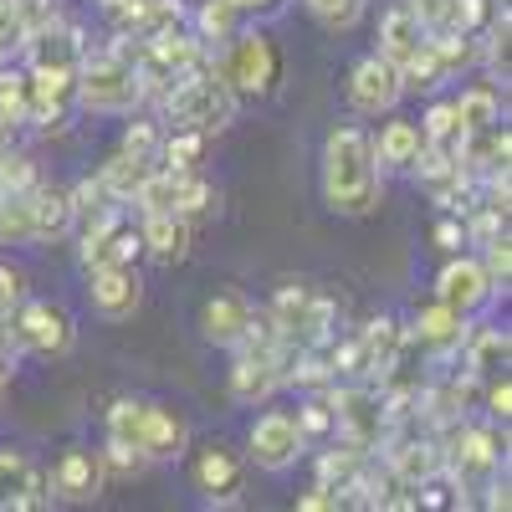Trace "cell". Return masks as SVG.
I'll list each match as a JSON object with an SVG mask.
<instances>
[{
	"label": "cell",
	"mask_w": 512,
	"mask_h": 512,
	"mask_svg": "<svg viewBox=\"0 0 512 512\" xmlns=\"http://www.w3.org/2000/svg\"><path fill=\"white\" fill-rule=\"evenodd\" d=\"M323 200L338 216H369L379 200V159L364 128L344 123L323 144Z\"/></svg>",
	"instance_id": "obj_1"
},
{
	"label": "cell",
	"mask_w": 512,
	"mask_h": 512,
	"mask_svg": "<svg viewBox=\"0 0 512 512\" xmlns=\"http://www.w3.org/2000/svg\"><path fill=\"white\" fill-rule=\"evenodd\" d=\"M308 11L328 26V31H349L364 16V0H308Z\"/></svg>",
	"instance_id": "obj_24"
},
{
	"label": "cell",
	"mask_w": 512,
	"mask_h": 512,
	"mask_svg": "<svg viewBox=\"0 0 512 512\" xmlns=\"http://www.w3.org/2000/svg\"><path fill=\"white\" fill-rule=\"evenodd\" d=\"M487 405H492V415H512L507 405H512V390H507V379H492V390H487Z\"/></svg>",
	"instance_id": "obj_33"
},
{
	"label": "cell",
	"mask_w": 512,
	"mask_h": 512,
	"mask_svg": "<svg viewBox=\"0 0 512 512\" xmlns=\"http://www.w3.org/2000/svg\"><path fill=\"white\" fill-rule=\"evenodd\" d=\"M77 82V98L88 103L93 113H128L139 98H144V82H139V67H128L123 57H93L72 72Z\"/></svg>",
	"instance_id": "obj_4"
},
{
	"label": "cell",
	"mask_w": 512,
	"mask_h": 512,
	"mask_svg": "<svg viewBox=\"0 0 512 512\" xmlns=\"http://www.w3.org/2000/svg\"><path fill=\"white\" fill-rule=\"evenodd\" d=\"M420 47H425V21L410 6H390V11H384V21H379V57L405 67Z\"/></svg>",
	"instance_id": "obj_13"
},
{
	"label": "cell",
	"mask_w": 512,
	"mask_h": 512,
	"mask_svg": "<svg viewBox=\"0 0 512 512\" xmlns=\"http://www.w3.org/2000/svg\"><path fill=\"white\" fill-rule=\"evenodd\" d=\"M420 149H425V134H420V123H410V118H390L379 128V139H374V159L390 164V169L420 164Z\"/></svg>",
	"instance_id": "obj_17"
},
{
	"label": "cell",
	"mask_w": 512,
	"mask_h": 512,
	"mask_svg": "<svg viewBox=\"0 0 512 512\" xmlns=\"http://www.w3.org/2000/svg\"><path fill=\"white\" fill-rule=\"evenodd\" d=\"M333 487H313V492H303V497H297V507H303V512H323V507H338V497H328Z\"/></svg>",
	"instance_id": "obj_34"
},
{
	"label": "cell",
	"mask_w": 512,
	"mask_h": 512,
	"mask_svg": "<svg viewBox=\"0 0 512 512\" xmlns=\"http://www.w3.org/2000/svg\"><path fill=\"white\" fill-rule=\"evenodd\" d=\"M16 303H21V277L11 267H0V313L16 308Z\"/></svg>",
	"instance_id": "obj_32"
},
{
	"label": "cell",
	"mask_w": 512,
	"mask_h": 512,
	"mask_svg": "<svg viewBox=\"0 0 512 512\" xmlns=\"http://www.w3.org/2000/svg\"><path fill=\"white\" fill-rule=\"evenodd\" d=\"M154 144H159V134H154V123H134V128H128V134H123V149L128 154H154Z\"/></svg>",
	"instance_id": "obj_30"
},
{
	"label": "cell",
	"mask_w": 512,
	"mask_h": 512,
	"mask_svg": "<svg viewBox=\"0 0 512 512\" xmlns=\"http://www.w3.org/2000/svg\"><path fill=\"white\" fill-rule=\"evenodd\" d=\"M487 277H492V287H507V272H512V251H507V236H497L492 246H487Z\"/></svg>",
	"instance_id": "obj_28"
},
{
	"label": "cell",
	"mask_w": 512,
	"mask_h": 512,
	"mask_svg": "<svg viewBox=\"0 0 512 512\" xmlns=\"http://www.w3.org/2000/svg\"><path fill=\"white\" fill-rule=\"evenodd\" d=\"M492 292L497 287H492V277H487V267L477 262V256H456V262H446L441 277H436V297H441L446 308H456L461 318L472 313V308H482Z\"/></svg>",
	"instance_id": "obj_10"
},
{
	"label": "cell",
	"mask_w": 512,
	"mask_h": 512,
	"mask_svg": "<svg viewBox=\"0 0 512 512\" xmlns=\"http://www.w3.org/2000/svg\"><path fill=\"white\" fill-rule=\"evenodd\" d=\"M277 72H282V57L272 47L267 31H241L231 36V52H226V82L231 93H246V98H262L277 88Z\"/></svg>",
	"instance_id": "obj_5"
},
{
	"label": "cell",
	"mask_w": 512,
	"mask_h": 512,
	"mask_svg": "<svg viewBox=\"0 0 512 512\" xmlns=\"http://www.w3.org/2000/svg\"><path fill=\"white\" fill-rule=\"evenodd\" d=\"M169 118H175L180 128H200V134H210V128H226L231 123V82L216 77V72H180L175 88H169L164 98Z\"/></svg>",
	"instance_id": "obj_3"
},
{
	"label": "cell",
	"mask_w": 512,
	"mask_h": 512,
	"mask_svg": "<svg viewBox=\"0 0 512 512\" xmlns=\"http://www.w3.org/2000/svg\"><path fill=\"white\" fill-rule=\"evenodd\" d=\"M52 487H57L67 502L98 497V487H103V461H98L93 451H82V446H67V451L57 456V466H52Z\"/></svg>",
	"instance_id": "obj_12"
},
{
	"label": "cell",
	"mask_w": 512,
	"mask_h": 512,
	"mask_svg": "<svg viewBox=\"0 0 512 512\" xmlns=\"http://www.w3.org/2000/svg\"><path fill=\"white\" fill-rule=\"evenodd\" d=\"M108 441L134 446L144 461H169L190 446V425L164 410V405H144V400H118L108 410Z\"/></svg>",
	"instance_id": "obj_2"
},
{
	"label": "cell",
	"mask_w": 512,
	"mask_h": 512,
	"mask_svg": "<svg viewBox=\"0 0 512 512\" xmlns=\"http://www.w3.org/2000/svg\"><path fill=\"white\" fill-rule=\"evenodd\" d=\"M472 369L477 374H497L502 364H507V333H497V328H487V333H477V344H472Z\"/></svg>",
	"instance_id": "obj_23"
},
{
	"label": "cell",
	"mask_w": 512,
	"mask_h": 512,
	"mask_svg": "<svg viewBox=\"0 0 512 512\" xmlns=\"http://www.w3.org/2000/svg\"><path fill=\"white\" fill-rule=\"evenodd\" d=\"M149 175H154V164H149L144 154H128V149H123L118 159H108V164H103L98 185H103L113 200H134V195H139V185H144Z\"/></svg>",
	"instance_id": "obj_19"
},
{
	"label": "cell",
	"mask_w": 512,
	"mask_h": 512,
	"mask_svg": "<svg viewBox=\"0 0 512 512\" xmlns=\"http://www.w3.org/2000/svg\"><path fill=\"white\" fill-rule=\"evenodd\" d=\"M277 384H282V374H277V354L272 349L241 354L236 369H231V400L236 405H256V400H267Z\"/></svg>",
	"instance_id": "obj_14"
},
{
	"label": "cell",
	"mask_w": 512,
	"mask_h": 512,
	"mask_svg": "<svg viewBox=\"0 0 512 512\" xmlns=\"http://www.w3.org/2000/svg\"><path fill=\"white\" fill-rule=\"evenodd\" d=\"M16 338L41 359L67 354L72 349V318L62 308H52V303H26L21 318H16Z\"/></svg>",
	"instance_id": "obj_11"
},
{
	"label": "cell",
	"mask_w": 512,
	"mask_h": 512,
	"mask_svg": "<svg viewBox=\"0 0 512 512\" xmlns=\"http://www.w3.org/2000/svg\"><path fill=\"white\" fill-rule=\"evenodd\" d=\"M195 482H200V492H210V497L236 502V492H241V461H236L231 451H221V446H210V451H200V461H195Z\"/></svg>",
	"instance_id": "obj_18"
},
{
	"label": "cell",
	"mask_w": 512,
	"mask_h": 512,
	"mask_svg": "<svg viewBox=\"0 0 512 512\" xmlns=\"http://www.w3.org/2000/svg\"><path fill=\"white\" fill-rule=\"evenodd\" d=\"M139 246L159 262H180L190 251V221L175 216V210H144V231H139Z\"/></svg>",
	"instance_id": "obj_15"
},
{
	"label": "cell",
	"mask_w": 512,
	"mask_h": 512,
	"mask_svg": "<svg viewBox=\"0 0 512 512\" xmlns=\"http://www.w3.org/2000/svg\"><path fill=\"white\" fill-rule=\"evenodd\" d=\"M400 67L384 62V57H364L349 77V103L354 113H390L400 103Z\"/></svg>",
	"instance_id": "obj_9"
},
{
	"label": "cell",
	"mask_w": 512,
	"mask_h": 512,
	"mask_svg": "<svg viewBox=\"0 0 512 512\" xmlns=\"http://www.w3.org/2000/svg\"><path fill=\"white\" fill-rule=\"evenodd\" d=\"M236 11H262V6H272V0H231Z\"/></svg>",
	"instance_id": "obj_36"
},
{
	"label": "cell",
	"mask_w": 512,
	"mask_h": 512,
	"mask_svg": "<svg viewBox=\"0 0 512 512\" xmlns=\"http://www.w3.org/2000/svg\"><path fill=\"white\" fill-rule=\"evenodd\" d=\"M251 328H256V308L246 303L241 292H216V297H210V303L200 308V333H205L216 349L246 344Z\"/></svg>",
	"instance_id": "obj_8"
},
{
	"label": "cell",
	"mask_w": 512,
	"mask_h": 512,
	"mask_svg": "<svg viewBox=\"0 0 512 512\" xmlns=\"http://www.w3.org/2000/svg\"><path fill=\"white\" fill-rule=\"evenodd\" d=\"M451 108H456V134H487V128H497V93L492 88L461 93Z\"/></svg>",
	"instance_id": "obj_21"
},
{
	"label": "cell",
	"mask_w": 512,
	"mask_h": 512,
	"mask_svg": "<svg viewBox=\"0 0 512 512\" xmlns=\"http://www.w3.org/2000/svg\"><path fill=\"white\" fill-rule=\"evenodd\" d=\"M303 425H297V415L287 410H267V415H256L251 425V436H246V451L251 461L262 466V472H287V466L303 456Z\"/></svg>",
	"instance_id": "obj_6"
},
{
	"label": "cell",
	"mask_w": 512,
	"mask_h": 512,
	"mask_svg": "<svg viewBox=\"0 0 512 512\" xmlns=\"http://www.w3.org/2000/svg\"><path fill=\"white\" fill-rule=\"evenodd\" d=\"M461 461L466 466H497V441H492V431H466L461 436Z\"/></svg>",
	"instance_id": "obj_26"
},
{
	"label": "cell",
	"mask_w": 512,
	"mask_h": 512,
	"mask_svg": "<svg viewBox=\"0 0 512 512\" xmlns=\"http://www.w3.org/2000/svg\"><path fill=\"white\" fill-rule=\"evenodd\" d=\"M415 333L425 338V344H436V349H451V344H461V338H466L461 313H456V308H446L441 297H436V303L415 318Z\"/></svg>",
	"instance_id": "obj_22"
},
{
	"label": "cell",
	"mask_w": 512,
	"mask_h": 512,
	"mask_svg": "<svg viewBox=\"0 0 512 512\" xmlns=\"http://www.w3.org/2000/svg\"><path fill=\"white\" fill-rule=\"evenodd\" d=\"M88 297H93V313L108 323L134 318L144 303V282L134 267H88Z\"/></svg>",
	"instance_id": "obj_7"
},
{
	"label": "cell",
	"mask_w": 512,
	"mask_h": 512,
	"mask_svg": "<svg viewBox=\"0 0 512 512\" xmlns=\"http://www.w3.org/2000/svg\"><path fill=\"white\" fill-rule=\"evenodd\" d=\"M333 425H338V431H344L354 446H374V441H379V425H384L379 400H374V395H364V390L338 395V415H333Z\"/></svg>",
	"instance_id": "obj_16"
},
{
	"label": "cell",
	"mask_w": 512,
	"mask_h": 512,
	"mask_svg": "<svg viewBox=\"0 0 512 512\" xmlns=\"http://www.w3.org/2000/svg\"><path fill=\"white\" fill-rule=\"evenodd\" d=\"M200 149H205V134H200V128H180V134L164 144V159H169V169H190V164L200 159Z\"/></svg>",
	"instance_id": "obj_25"
},
{
	"label": "cell",
	"mask_w": 512,
	"mask_h": 512,
	"mask_svg": "<svg viewBox=\"0 0 512 512\" xmlns=\"http://www.w3.org/2000/svg\"><path fill=\"white\" fill-rule=\"evenodd\" d=\"M436 241H441L446 251H456V241H461V226H456V221H441V226H436Z\"/></svg>",
	"instance_id": "obj_35"
},
{
	"label": "cell",
	"mask_w": 512,
	"mask_h": 512,
	"mask_svg": "<svg viewBox=\"0 0 512 512\" xmlns=\"http://www.w3.org/2000/svg\"><path fill=\"white\" fill-rule=\"evenodd\" d=\"M420 134H425V144H446V139L456 134V108H451V103H436L431 113H425Z\"/></svg>",
	"instance_id": "obj_27"
},
{
	"label": "cell",
	"mask_w": 512,
	"mask_h": 512,
	"mask_svg": "<svg viewBox=\"0 0 512 512\" xmlns=\"http://www.w3.org/2000/svg\"><path fill=\"white\" fill-rule=\"evenodd\" d=\"M231 0H210V6L200 11V26H205V36H226L231 31Z\"/></svg>",
	"instance_id": "obj_29"
},
{
	"label": "cell",
	"mask_w": 512,
	"mask_h": 512,
	"mask_svg": "<svg viewBox=\"0 0 512 512\" xmlns=\"http://www.w3.org/2000/svg\"><path fill=\"white\" fill-rule=\"evenodd\" d=\"M297 425H303V436L308 431H328V425H333V415H328V405H303V415H297Z\"/></svg>",
	"instance_id": "obj_31"
},
{
	"label": "cell",
	"mask_w": 512,
	"mask_h": 512,
	"mask_svg": "<svg viewBox=\"0 0 512 512\" xmlns=\"http://www.w3.org/2000/svg\"><path fill=\"white\" fill-rule=\"evenodd\" d=\"M36 497V472L16 451H0V507H31Z\"/></svg>",
	"instance_id": "obj_20"
}]
</instances>
